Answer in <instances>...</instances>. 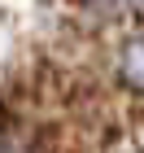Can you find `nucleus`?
I'll return each instance as SVG.
<instances>
[{"mask_svg":"<svg viewBox=\"0 0 144 153\" xmlns=\"http://www.w3.org/2000/svg\"><path fill=\"white\" fill-rule=\"evenodd\" d=\"M122 79L131 83V88H144V35H135L131 44L122 48V61H118Z\"/></svg>","mask_w":144,"mask_h":153,"instance_id":"f257e3e1","label":"nucleus"},{"mask_svg":"<svg viewBox=\"0 0 144 153\" xmlns=\"http://www.w3.org/2000/svg\"><path fill=\"white\" fill-rule=\"evenodd\" d=\"M0 153H18V149H0Z\"/></svg>","mask_w":144,"mask_h":153,"instance_id":"f03ea898","label":"nucleus"},{"mask_svg":"<svg viewBox=\"0 0 144 153\" xmlns=\"http://www.w3.org/2000/svg\"><path fill=\"white\" fill-rule=\"evenodd\" d=\"M135 4H140V9H144V0H135Z\"/></svg>","mask_w":144,"mask_h":153,"instance_id":"7ed1b4c3","label":"nucleus"}]
</instances>
